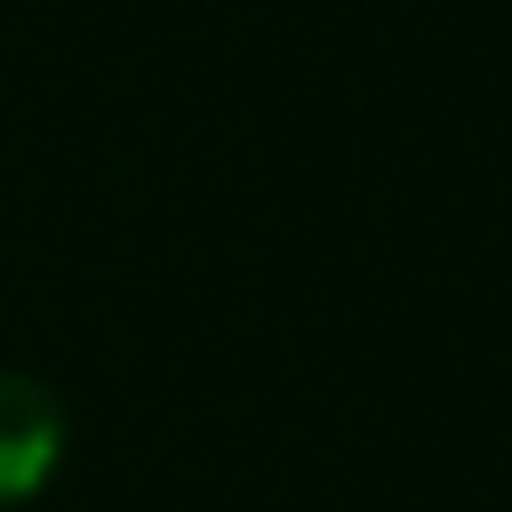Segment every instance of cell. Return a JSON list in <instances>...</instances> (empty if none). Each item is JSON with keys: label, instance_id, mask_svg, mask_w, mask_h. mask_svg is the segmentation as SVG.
I'll use <instances>...</instances> for the list:
<instances>
[{"label": "cell", "instance_id": "6da1fadb", "mask_svg": "<svg viewBox=\"0 0 512 512\" xmlns=\"http://www.w3.org/2000/svg\"><path fill=\"white\" fill-rule=\"evenodd\" d=\"M64 456V407L43 379L0 372V505L36 498Z\"/></svg>", "mask_w": 512, "mask_h": 512}]
</instances>
